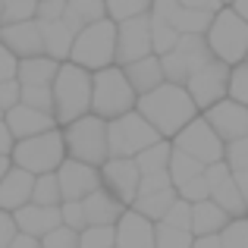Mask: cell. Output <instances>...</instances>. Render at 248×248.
I'll return each instance as SVG.
<instances>
[{
    "label": "cell",
    "instance_id": "cell-44",
    "mask_svg": "<svg viewBox=\"0 0 248 248\" xmlns=\"http://www.w3.org/2000/svg\"><path fill=\"white\" fill-rule=\"evenodd\" d=\"M176 195H179V198H186L188 204H195V201H204V198H211V186H207L204 173H201V176H195V179L182 182V186L176 188Z\"/></svg>",
    "mask_w": 248,
    "mask_h": 248
},
{
    "label": "cell",
    "instance_id": "cell-54",
    "mask_svg": "<svg viewBox=\"0 0 248 248\" xmlns=\"http://www.w3.org/2000/svg\"><path fill=\"white\" fill-rule=\"evenodd\" d=\"M232 179H236L239 192H242V201H245V207H248V170H239V173H232Z\"/></svg>",
    "mask_w": 248,
    "mask_h": 248
},
{
    "label": "cell",
    "instance_id": "cell-50",
    "mask_svg": "<svg viewBox=\"0 0 248 248\" xmlns=\"http://www.w3.org/2000/svg\"><path fill=\"white\" fill-rule=\"evenodd\" d=\"M179 6H192V10H204V13H217L220 6H226L223 0H179Z\"/></svg>",
    "mask_w": 248,
    "mask_h": 248
},
{
    "label": "cell",
    "instance_id": "cell-39",
    "mask_svg": "<svg viewBox=\"0 0 248 248\" xmlns=\"http://www.w3.org/2000/svg\"><path fill=\"white\" fill-rule=\"evenodd\" d=\"M41 248H79V230L66 223L54 226L47 236H41Z\"/></svg>",
    "mask_w": 248,
    "mask_h": 248
},
{
    "label": "cell",
    "instance_id": "cell-53",
    "mask_svg": "<svg viewBox=\"0 0 248 248\" xmlns=\"http://www.w3.org/2000/svg\"><path fill=\"white\" fill-rule=\"evenodd\" d=\"M192 248H223V245H220V236H195Z\"/></svg>",
    "mask_w": 248,
    "mask_h": 248
},
{
    "label": "cell",
    "instance_id": "cell-21",
    "mask_svg": "<svg viewBox=\"0 0 248 248\" xmlns=\"http://www.w3.org/2000/svg\"><path fill=\"white\" fill-rule=\"evenodd\" d=\"M82 207H85V223L88 226H116V220L126 211V204L120 198H113L104 186L97 192H91L88 198H82Z\"/></svg>",
    "mask_w": 248,
    "mask_h": 248
},
{
    "label": "cell",
    "instance_id": "cell-13",
    "mask_svg": "<svg viewBox=\"0 0 248 248\" xmlns=\"http://www.w3.org/2000/svg\"><path fill=\"white\" fill-rule=\"evenodd\" d=\"M154 54L151 50V19L135 16L126 22H116V66H126L132 60Z\"/></svg>",
    "mask_w": 248,
    "mask_h": 248
},
{
    "label": "cell",
    "instance_id": "cell-28",
    "mask_svg": "<svg viewBox=\"0 0 248 248\" xmlns=\"http://www.w3.org/2000/svg\"><path fill=\"white\" fill-rule=\"evenodd\" d=\"M211 201H217L220 207H223L230 217H245V201H242V192H239V186H236V179H232V173L230 176H223L220 182H214L211 186Z\"/></svg>",
    "mask_w": 248,
    "mask_h": 248
},
{
    "label": "cell",
    "instance_id": "cell-17",
    "mask_svg": "<svg viewBox=\"0 0 248 248\" xmlns=\"http://www.w3.org/2000/svg\"><path fill=\"white\" fill-rule=\"evenodd\" d=\"M3 123L6 129L13 132V139H29V135H38V132H47V129L57 126L54 113L47 110H38V107H29V104H16L3 113Z\"/></svg>",
    "mask_w": 248,
    "mask_h": 248
},
{
    "label": "cell",
    "instance_id": "cell-43",
    "mask_svg": "<svg viewBox=\"0 0 248 248\" xmlns=\"http://www.w3.org/2000/svg\"><path fill=\"white\" fill-rule=\"evenodd\" d=\"M38 0H3V16L0 22H19V19H35Z\"/></svg>",
    "mask_w": 248,
    "mask_h": 248
},
{
    "label": "cell",
    "instance_id": "cell-22",
    "mask_svg": "<svg viewBox=\"0 0 248 248\" xmlns=\"http://www.w3.org/2000/svg\"><path fill=\"white\" fill-rule=\"evenodd\" d=\"M123 73H126L129 85L135 88V94H148V91H154L164 79V66H160V57L157 54H148L141 57V60H132L123 66Z\"/></svg>",
    "mask_w": 248,
    "mask_h": 248
},
{
    "label": "cell",
    "instance_id": "cell-33",
    "mask_svg": "<svg viewBox=\"0 0 248 248\" xmlns=\"http://www.w3.org/2000/svg\"><path fill=\"white\" fill-rule=\"evenodd\" d=\"M148 19H151V50L157 57L167 54V50H173L176 41H179V31H176L167 19H154V16H148Z\"/></svg>",
    "mask_w": 248,
    "mask_h": 248
},
{
    "label": "cell",
    "instance_id": "cell-3",
    "mask_svg": "<svg viewBox=\"0 0 248 248\" xmlns=\"http://www.w3.org/2000/svg\"><path fill=\"white\" fill-rule=\"evenodd\" d=\"M139 94L129 85L123 66H104L97 73H91V113L101 116V120H116V116L135 110Z\"/></svg>",
    "mask_w": 248,
    "mask_h": 248
},
{
    "label": "cell",
    "instance_id": "cell-18",
    "mask_svg": "<svg viewBox=\"0 0 248 248\" xmlns=\"http://www.w3.org/2000/svg\"><path fill=\"white\" fill-rule=\"evenodd\" d=\"M113 248H154V220H148L139 211L126 207L123 217L116 220Z\"/></svg>",
    "mask_w": 248,
    "mask_h": 248
},
{
    "label": "cell",
    "instance_id": "cell-16",
    "mask_svg": "<svg viewBox=\"0 0 248 248\" xmlns=\"http://www.w3.org/2000/svg\"><path fill=\"white\" fill-rule=\"evenodd\" d=\"M0 41L19 57H38L44 54V41H41V25L38 19H19V22H0Z\"/></svg>",
    "mask_w": 248,
    "mask_h": 248
},
{
    "label": "cell",
    "instance_id": "cell-34",
    "mask_svg": "<svg viewBox=\"0 0 248 248\" xmlns=\"http://www.w3.org/2000/svg\"><path fill=\"white\" fill-rule=\"evenodd\" d=\"M192 232L167 223H154V248H192Z\"/></svg>",
    "mask_w": 248,
    "mask_h": 248
},
{
    "label": "cell",
    "instance_id": "cell-1",
    "mask_svg": "<svg viewBox=\"0 0 248 248\" xmlns=\"http://www.w3.org/2000/svg\"><path fill=\"white\" fill-rule=\"evenodd\" d=\"M135 110L157 129L160 139H173L182 126H188V123L201 113V110L195 107L192 94L186 91V85H176V82H160L154 91L139 94Z\"/></svg>",
    "mask_w": 248,
    "mask_h": 248
},
{
    "label": "cell",
    "instance_id": "cell-12",
    "mask_svg": "<svg viewBox=\"0 0 248 248\" xmlns=\"http://www.w3.org/2000/svg\"><path fill=\"white\" fill-rule=\"evenodd\" d=\"M97 170H101V186L113 198H120L126 207H132L135 195H139V182H141L135 157H107Z\"/></svg>",
    "mask_w": 248,
    "mask_h": 248
},
{
    "label": "cell",
    "instance_id": "cell-11",
    "mask_svg": "<svg viewBox=\"0 0 248 248\" xmlns=\"http://www.w3.org/2000/svg\"><path fill=\"white\" fill-rule=\"evenodd\" d=\"M173 148H179V151L192 154L195 160H201V164H217V160H223V139H220L217 132L211 129V123L204 120V116H195L188 126H182L179 132L173 135Z\"/></svg>",
    "mask_w": 248,
    "mask_h": 248
},
{
    "label": "cell",
    "instance_id": "cell-35",
    "mask_svg": "<svg viewBox=\"0 0 248 248\" xmlns=\"http://www.w3.org/2000/svg\"><path fill=\"white\" fill-rule=\"evenodd\" d=\"M148 10H151V0H107V19H113V22L145 16Z\"/></svg>",
    "mask_w": 248,
    "mask_h": 248
},
{
    "label": "cell",
    "instance_id": "cell-10",
    "mask_svg": "<svg viewBox=\"0 0 248 248\" xmlns=\"http://www.w3.org/2000/svg\"><path fill=\"white\" fill-rule=\"evenodd\" d=\"M230 69L223 60H217V57H211V60L204 63L201 69H195L192 76L186 79V91L192 94L195 107L204 113L207 107H214L217 101H223L226 91H230Z\"/></svg>",
    "mask_w": 248,
    "mask_h": 248
},
{
    "label": "cell",
    "instance_id": "cell-55",
    "mask_svg": "<svg viewBox=\"0 0 248 248\" xmlns=\"http://www.w3.org/2000/svg\"><path fill=\"white\" fill-rule=\"evenodd\" d=\"M230 6H232V10H236V13H239V16H242V19H245V22H248V0H232V3H230Z\"/></svg>",
    "mask_w": 248,
    "mask_h": 248
},
{
    "label": "cell",
    "instance_id": "cell-24",
    "mask_svg": "<svg viewBox=\"0 0 248 248\" xmlns=\"http://www.w3.org/2000/svg\"><path fill=\"white\" fill-rule=\"evenodd\" d=\"M230 214L217 204V201L204 198L192 204V236H220L226 223H230Z\"/></svg>",
    "mask_w": 248,
    "mask_h": 248
},
{
    "label": "cell",
    "instance_id": "cell-48",
    "mask_svg": "<svg viewBox=\"0 0 248 248\" xmlns=\"http://www.w3.org/2000/svg\"><path fill=\"white\" fill-rule=\"evenodd\" d=\"M16 73H19V57L13 54L3 41H0V82L16 79Z\"/></svg>",
    "mask_w": 248,
    "mask_h": 248
},
{
    "label": "cell",
    "instance_id": "cell-15",
    "mask_svg": "<svg viewBox=\"0 0 248 248\" xmlns=\"http://www.w3.org/2000/svg\"><path fill=\"white\" fill-rule=\"evenodd\" d=\"M201 116H204V120L211 123V129L223 139V145L248 135V104H239V101H232V97L217 101L214 107H207Z\"/></svg>",
    "mask_w": 248,
    "mask_h": 248
},
{
    "label": "cell",
    "instance_id": "cell-14",
    "mask_svg": "<svg viewBox=\"0 0 248 248\" xmlns=\"http://www.w3.org/2000/svg\"><path fill=\"white\" fill-rule=\"evenodd\" d=\"M57 182H60L63 201H82V198H88L91 192L101 188V170L91 167V164H82V160L66 157L57 167Z\"/></svg>",
    "mask_w": 248,
    "mask_h": 248
},
{
    "label": "cell",
    "instance_id": "cell-2",
    "mask_svg": "<svg viewBox=\"0 0 248 248\" xmlns=\"http://www.w3.org/2000/svg\"><path fill=\"white\" fill-rule=\"evenodd\" d=\"M54 120L57 126H66V123L79 120V116L91 113V73L76 63H60L54 76Z\"/></svg>",
    "mask_w": 248,
    "mask_h": 248
},
{
    "label": "cell",
    "instance_id": "cell-51",
    "mask_svg": "<svg viewBox=\"0 0 248 248\" xmlns=\"http://www.w3.org/2000/svg\"><path fill=\"white\" fill-rule=\"evenodd\" d=\"M13 145H16V139H13V132L6 129V123L0 120V154H3V157H10Z\"/></svg>",
    "mask_w": 248,
    "mask_h": 248
},
{
    "label": "cell",
    "instance_id": "cell-52",
    "mask_svg": "<svg viewBox=\"0 0 248 248\" xmlns=\"http://www.w3.org/2000/svg\"><path fill=\"white\" fill-rule=\"evenodd\" d=\"M6 248H41V239L35 236H25V232H16V239H13Z\"/></svg>",
    "mask_w": 248,
    "mask_h": 248
},
{
    "label": "cell",
    "instance_id": "cell-31",
    "mask_svg": "<svg viewBox=\"0 0 248 248\" xmlns=\"http://www.w3.org/2000/svg\"><path fill=\"white\" fill-rule=\"evenodd\" d=\"M167 173H170V179H173V186L179 188L182 182H188V179H195V176L204 173V164H201V160H195L192 154H186V151H179V148H173Z\"/></svg>",
    "mask_w": 248,
    "mask_h": 248
},
{
    "label": "cell",
    "instance_id": "cell-38",
    "mask_svg": "<svg viewBox=\"0 0 248 248\" xmlns=\"http://www.w3.org/2000/svg\"><path fill=\"white\" fill-rule=\"evenodd\" d=\"M19 104H29V107H38V110L54 113V91H50V85H22V97H19Z\"/></svg>",
    "mask_w": 248,
    "mask_h": 248
},
{
    "label": "cell",
    "instance_id": "cell-58",
    "mask_svg": "<svg viewBox=\"0 0 248 248\" xmlns=\"http://www.w3.org/2000/svg\"><path fill=\"white\" fill-rule=\"evenodd\" d=\"M223 3H226V6H230V3H232V0H223Z\"/></svg>",
    "mask_w": 248,
    "mask_h": 248
},
{
    "label": "cell",
    "instance_id": "cell-30",
    "mask_svg": "<svg viewBox=\"0 0 248 248\" xmlns=\"http://www.w3.org/2000/svg\"><path fill=\"white\" fill-rule=\"evenodd\" d=\"M214 13H204V10H192V6H176L173 19H170V25H173L179 35H204L207 25H211Z\"/></svg>",
    "mask_w": 248,
    "mask_h": 248
},
{
    "label": "cell",
    "instance_id": "cell-20",
    "mask_svg": "<svg viewBox=\"0 0 248 248\" xmlns=\"http://www.w3.org/2000/svg\"><path fill=\"white\" fill-rule=\"evenodd\" d=\"M31 186H35V176L22 167H10L0 179V211H19L31 201Z\"/></svg>",
    "mask_w": 248,
    "mask_h": 248
},
{
    "label": "cell",
    "instance_id": "cell-45",
    "mask_svg": "<svg viewBox=\"0 0 248 248\" xmlns=\"http://www.w3.org/2000/svg\"><path fill=\"white\" fill-rule=\"evenodd\" d=\"M60 223L73 226V230H85V207L82 201H60Z\"/></svg>",
    "mask_w": 248,
    "mask_h": 248
},
{
    "label": "cell",
    "instance_id": "cell-40",
    "mask_svg": "<svg viewBox=\"0 0 248 248\" xmlns=\"http://www.w3.org/2000/svg\"><path fill=\"white\" fill-rule=\"evenodd\" d=\"M223 160H226V167H230L232 173L248 170V135H242V139H236V141H226Z\"/></svg>",
    "mask_w": 248,
    "mask_h": 248
},
{
    "label": "cell",
    "instance_id": "cell-47",
    "mask_svg": "<svg viewBox=\"0 0 248 248\" xmlns=\"http://www.w3.org/2000/svg\"><path fill=\"white\" fill-rule=\"evenodd\" d=\"M19 97H22V82H19V79L0 82V110H3V113H6L10 107H16Z\"/></svg>",
    "mask_w": 248,
    "mask_h": 248
},
{
    "label": "cell",
    "instance_id": "cell-7",
    "mask_svg": "<svg viewBox=\"0 0 248 248\" xmlns=\"http://www.w3.org/2000/svg\"><path fill=\"white\" fill-rule=\"evenodd\" d=\"M63 129V145H66V157L82 160V164L91 167H101L104 160L110 157V148H107V120L94 113H85L79 120L66 123Z\"/></svg>",
    "mask_w": 248,
    "mask_h": 248
},
{
    "label": "cell",
    "instance_id": "cell-6",
    "mask_svg": "<svg viewBox=\"0 0 248 248\" xmlns=\"http://www.w3.org/2000/svg\"><path fill=\"white\" fill-rule=\"evenodd\" d=\"M13 167L29 170L31 176L41 173H57V167L66 160V145H63V129L54 126L47 132L29 135V139H19L10 151Z\"/></svg>",
    "mask_w": 248,
    "mask_h": 248
},
{
    "label": "cell",
    "instance_id": "cell-41",
    "mask_svg": "<svg viewBox=\"0 0 248 248\" xmlns=\"http://www.w3.org/2000/svg\"><path fill=\"white\" fill-rule=\"evenodd\" d=\"M160 223L176 226V230H188V232H192V204H188L186 198H176L173 204H170V211L164 214V220H160Z\"/></svg>",
    "mask_w": 248,
    "mask_h": 248
},
{
    "label": "cell",
    "instance_id": "cell-26",
    "mask_svg": "<svg viewBox=\"0 0 248 248\" xmlns=\"http://www.w3.org/2000/svg\"><path fill=\"white\" fill-rule=\"evenodd\" d=\"M60 69V63L47 54H38V57H25L19 60V73L16 79L22 85H54V76Z\"/></svg>",
    "mask_w": 248,
    "mask_h": 248
},
{
    "label": "cell",
    "instance_id": "cell-19",
    "mask_svg": "<svg viewBox=\"0 0 248 248\" xmlns=\"http://www.w3.org/2000/svg\"><path fill=\"white\" fill-rule=\"evenodd\" d=\"M13 220H16L19 232L41 239V236H47L54 226H60V204L47 207V204H35V201H29L25 207L13 211Z\"/></svg>",
    "mask_w": 248,
    "mask_h": 248
},
{
    "label": "cell",
    "instance_id": "cell-32",
    "mask_svg": "<svg viewBox=\"0 0 248 248\" xmlns=\"http://www.w3.org/2000/svg\"><path fill=\"white\" fill-rule=\"evenodd\" d=\"M31 201H35V204H47V207H57V204H60L63 195H60L57 173H41V176H35V186H31Z\"/></svg>",
    "mask_w": 248,
    "mask_h": 248
},
{
    "label": "cell",
    "instance_id": "cell-42",
    "mask_svg": "<svg viewBox=\"0 0 248 248\" xmlns=\"http://www.w3.org/2000/svg\"><path fill=\"white\" fill-rule=\"evenodd\" d=\"M226 97L248 104V63H236L230 69V91H226Z\"/></svg>",
    "mask_w": 248,
    "mask_h": 248
},
{
    "label": "cell",
    "instance_id": "cell-56",
    "mask_svg": "<svg viewBox=\"0 0 248 248\" xmlns=\"http://www.w3.org/2000/svg\"><path fill=\"white\" fill-rule=\"evenodd\" d=\"M13 167V160L10 157H3V154H0V179H3V173H6V170H10Z\"/></svg>",
    "mask_w": 248,
    "mask_h": 248
},
{
    "label": "cell",
    "instance_id": "cell-57",
    "mask_svg": "<svg viewBox=\"0 0 248 248\" xmlns=\"http://www.w3.org/2000/svg\"><path fill=\"white\" fill-rule=\"evenodd\" d=\"M0 16H3V0H0Z\"/></svg>",
    "mask_w": 248,
    "mask_h": 248
},
{
    "label": "cell",
    "instance_id": "cell-37",
    "mask_svg": "<svg viewBox=\"0 0 248 248\" xmlns=\"http://www.w3.org/2000/svg\"><path fill=\"white\" fill-rule=\"evenodd\" d=\"M220 245L223 248H248V217H232L220 230Z\"/></svg>",
    "mask_w": 248,
    "mask_h": 248
},
{
    "label": "cell",
    "instance_id": "cell-25",
    "mask_svg": "<svg viewBox=\"0 0 248 248\" xmlns=\"http://www.w3.org/2000/svg\"><path fill=\"white\" fill-rule=\"evenodd\" d=\"M176 198H179V195H176V186L157 188V192H139V195H135V201H132V211H139L141 217L160 223L164 214L170 211V204H173Z\"/></svg>",
    "mask_w": 248,
    "mask_h": 248
},
{
    "label": "cell",
    "instance_id": "cell-4",
    "mask_svg": "<svg viewBox=\"0 0 248 248\" xmlns=\"http://www.w3.org/2000/svg\"><path fill=\"white\" fill-rule=\"evenodd\" d=\"M69 63L97 73L104 66H113L116 63V22L113 19H97V22L85 25L76 35L73 50H69Z\"/></svg>",
    "mask_w": 248,
    "mask_h": 248
},
{
    "label": "cell",
    "instance_id": "cell-29",
    "mask_svg": "<svg viewBox=\"0 0 248 248\" xmlns=\"http://www.w3.org/2000/svg\"><path fill=\"white\" fill-rule=\"evenodd\" d=\"M170 154H173V141L170 139H160L154 145H148L145 151L135 154V164H139V173L148 176V173H164L170 167Z\"/></svg>",
    "mask_w": 248,
    "mask_h": 248
},
{
    "label": "cell",
    "instance_id": "cell-8",
    "mask_svg": "<svg viewBox=\"0 0 248 248\" xmlns=\"http://www.w3.org/2000/svg\"><path fill=\"white\" fill-rule=\"evenodd\" d=\"M154 141H160V132L139 113V110H129V113H123V116H116V120L107 123L110 157H135L139 151H145Z\"/></svg>",
    "mask_w": 248,
    "mask_h": 248
},
{
    "label": "cell",
    "instance_id": "cell-49",
    "mask_svg": "<svg viewBox=\"0 0 248 248\" xmlns=\"http://www.w3.org/2000/svg\"><path fill=\"white\" fill-rule=\"evenodd\" d=\"M16 220H13V214L10 211H0V248H6L16 239Z\"/></svg>",
    "mask_w": 248,
    "mask_h": 248
},
{
    "label": "cell",
    "instance_id": "cell-36",
    "mask_svg": "<svg viewBox=\"0 0 248 248\" xmlns=\"http://www.w3.org/2000/svg\"><path fill=\"white\" fill-rule=\"evenodd\" d=\"M116 226H85L79 230V248H113Z\"/></svg>",
    "mask_w": 248,
    "mask_h": 248
},
{
    "label": "cell",
    "instance_id": "cell-27",
    "mask_svg": "<svg viewBox=\"0 0 248 248\" xmlns=\"http://www.w3.org/2000/svg\"><path fill=\"white\" fill-rule=\"evenodd\" d=\"M107 16V0H66V13H63V22L69 29L82 31L85 25L97 22V19Z\"/></svg>",
    "mask_w": 248,
    "mask_h": 248
},
{
    "label": "cell",
    "instance_id": "cell-23",
    "mask_svg": "<svg viewBox=\"0 0 248 248\" xmlns=\"http://www.w3.org/2000/svg\"><path fill=\"white\" fill-rule=\"evenodd\" d=\"M41 25V41H44V54L54 57L57 63L69 60V50H73V41L79 31L69 29L63 19H54V22H38Z\"/></svg>",
    "mask_w": 248,
    "mask_h": 248
},
{
    "label": "cell",
    "instance_id": "cell-9",
    "mask_svg": "<svg viewBox=\"0 0 248 248\" xmlns=\"http://www.w3.org/2000/svg\"><path fill=\"white\" fill-rule=\"evenodd\" d=\"M211 47H207V38L204 35H179L173 50L160 54V66H164V79L176 82V85H186V79L201 69L207 60H211Z\"/></svg>",
    "mask_w": 248,
    "mask_h": 248
},
{
    "label": "cell",
    "instance_id": "cell-59",
    "mask_svg": "<svg viewBox=\"0 0 248 248\" xmlns=\"http://www.w3.org/2000/svg\"><path fill=\"white\" fill-rule=\"evenodd\" d=\"M0 120H3V110H0Z\"/></svg>",
    "mask_w": 248,
    "mask_h": 248
},
{
    "label": "cell",
    "instance_id": "cell-5",
    "mask_svg": "<svg viewBox=\"0 0 248 248\" xmlns=\"http://www.w3.org/2000/svg\"><path fill=\"white\" fill-rule=\"evenodd\" d=\"M204 38H207L211 54L217 57V60H223L226 66L245 63V57H248V22L232 6H220V10L214 13Z\"/></svg>",
    "mask_w": 248,
    "mask_h": 248
},
{
    "label": "cell",
    "instance_id": "cell-46",
    "mask_svg": "<svg viewBox=\"0 0 248 248\" xmlns=\"http://www.w3.org/2000/svg\"><path fill=\"white\" fill-rule=\"evenodd\" d=\"M66 13V0H38L35 19L38 22H54V19H63Z\"/></svg>",
    "mask_w": 248,
    "mask_h": 248
},
{
    "label": "cell",
    "instance_id": "cell-60",
    "mask_svg": "<svg viewBox=\"0 0 248 248\" xmlns=\"http://www.w3.org/2000/svg\"><path fill=\"white\" fill-rule=\"evenodd\" d=\"M245 63H248V57H245Z\"/></svg>",
    "mask_w": 248,
    "mask_h": 248
}]
</instances>
